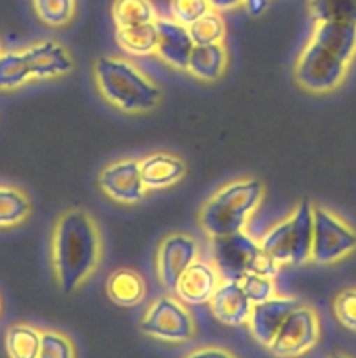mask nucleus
Segmentation results:
<instances>
[{
  "label": "nucleus",
  "mask_w": 356,
  "mask_h": 358,
  "mask_svg": "<svg viewBox=\"0 0 356 358\" xmlns=\"http://www.w3.org/2000/svg\"><path fill=\"white\" fill-rule=\"evenodd\" d=\"M103 240L96 219L87 210L68 208L51 231V268L63 294L79 290L98 271Z\"/></svg>",
  "instance_id": "1"
},
{
  "label": "nucleus",
  "mask_w": 356,
  "mask_h": 358,
  "mask_svg": "<svg viewBox=\"0 0 356 358\" xmlns=\"http://www.w3.org/2000/svg\"><path fill=\"white\" fill-rule=\"evenodd\" d=\"M355 56L356 23H314L293 63V80L307 93H332L344 83Z\"/></svg>",
  "instance_id": "2"
},
{
  "label": "nucleus",
  "mask_w": 356,
  "mask_h": 358,
  "mask_svg": "<svg viewBox=\"0 0 356 358\" xmlns=\"http://www.w3.org/2000/svg\"><path fill=\"white\" fill-rule=\"evenodd\" d=\"M93 79L101 98L124 114H145L163 100V90L124 56H98Z\"/></svg>",
  "instance_id": "3"
},
{
  "label": "nucleus",
  "mask_w": 356,
  "mask_h": 358,
  "mask_svg": "<svg viewBox=\"0 0 356 358\" xmlns=\"http://www.w3.org/2000/svg\"><path fill=\"white\" fill-rule=\"evenodd\" d=\"M265 185L260 178L244 177L216 189L198 213V222L208 238L246 231L253 213L260 208Z\"/></svg>",
  "instance_id": "4"
},
{
  "label": "nucleus",
  "mask_w": 356,
  "mask_h": 358,
  "mask_svg": "<svg viewBox=\"0 0 356 358\" xmlns=\"http://www.w3.org/2000/svg\"><path fill=\"white\" fill-rule=\"evenodd\" d=\"M260 247L276 264L302 266L311 262L313 248V205L299 201L292 212L262 236Z\"/></svg>",
  "instance_id": "5"
},
{
  "label": "nucleus",
  "mask_w": 356,
  "mask_h": 358,
  "mask_svg": "<svg viewBox=\"0 0 356 358\" xmlns=\"http://www.w3.org/2000/svg\"><path fill=\"white\" fill-rule=\"evenodd\" d=\"M213 264L222 276V282H241L246 275L271 276L276 278L279 266L262 250L260 241L246 231L209 238Z\"/></svg>",
  "instance_id": "6"
},
{
  "label": "nucleus",
  "mask_w": 356,
  "mask_h": 358,
  "mask_svg": "<svg viewBox=\"0 0 356 358\" xmlns=\"http://www.w3.org/2000/svg\"><path fill=\"white\" fill-rule=\"evenodd\" d=\"M356 250V229L334 210L313 205V248L311 262L337 264Z\"/></svg>",
  "instance_id": "7"
},
{
  "label": "nucleus",
  "mask_w": 356,
  "mask_h": 358,
  "mask_svg": "<svg viewBox=\"0 0 356 358\" xmlns=\"http://www.w3.org/2000/svg\"><path fill=\"white\" fill-rule=\"evenodd\" d=\"M143 334L168 343H184L194 338L195 322L187 304L178 297L161 296L150 303L140 322Z\"/></svg>",
  "instance_id": "8"
},
{
  "label": "nucleus",
  "mask_w": 356,
  "mask_h": 358,
  "mask_svg": "<svg viewBox=\"0 0 356 358\" xmlns=\"http://www.w3.org/2000/svg\"><path fill=\"white\" fill-rule=\"evenodd\" d=\"M321 338L320 317L309 304L300 303L283 322L269 352L276 358L302 357L318 345Z\"/></svg>",
  "instance_id": "9"
},
{
  "label": "nucleus",
  "mask_w": 356,
  "mask_h": 358,
  "mask_svg": "<svg viewBox=\"0 0 356 358\" xmlns=\"http://www.w3.org/2000/svg\"><path fill=\"white\" fill-rule=\"evenodd\" d=\"M199 259V243L188 233H170L161 240L156 254L159 283L175 294L181 275Z\"/></svg>",
  "instance_id": "10"
},
{
  "label": "nucleus",
  "mask_w": 356,
  "mask_h": 358,
  "mask_svg": "<svg viewBox=\"0 0 356 358\" xmlns=\"http://www.w3.org/2000/svg\"><path fill=\"white\" fill-rule=\"evenodd\" d=\"M98 187L112 201L119 205H136L147 196L140 159L124 157L107 164L98 175Z\"/></svg>",
  "instance_id": "11"
},
{
  "label": "nucleus",
  "mask_w": 356,
  "mask_h": 358,
  "mask_svg": "<svg viewBox=\"0 0 356 358\" xmlns=\"http://www.w3.org/2000/svg\"><path fill=\"white\" fill-rule=\"evenodd\" d=\"M299 304L300 301L297 297L281 296V294H276L274 297L264 301V303L253 304L246 322L251 338L258 345L269 348L278 331L281 329L283 322Z\"/></svg>",
  "instance_id": "12"
},
{
  "label": "nucleus",
  "mask_w": 356,
  "mask_h": 358,
  "mask_svg": "<svg viewBox=\"0 0 356 358\" xmlns=\"http://www.w3.org/2000/svg\"><path fill=\"white\" fill-rule=\"evenodd\" d=\"M34 79L47 80L68 76L75 66L68 49L56 41H38L23 49Z\"/></svg>",
  "instance_id": "13"
},
{
  "label": "nucleus",
  "mask_w": 356,
  "mask_h": 358,
  "mask_svg": "<svg viewBox=\"0 0 356 358\" xmlns=\"http://www.w3.org/2000/svg\"><path fill=\"white\" fill-rule=\"evenodd\" d=\"M157 28V48L156 55L166 65L175 70H187L188 58L194 49V41L188 31V27L180 24L171 17L159 16L156 20Z\"/></svg>",
  "instance_id": "14"
},
{
  "label": "nucleus",
  "mask_w": 356,
  "mask_h": 358,
  "mask_svg": "<svg viewBox=\"0 0 356 358\" xmlns=\"http://www.w3.org/2000/svg\"><path fill=\"white\" fill-rule=\"evenodd\" d=\"M220 283H222V276L216 271L215 264L198 259L181 275L175 296L187 306H201V304L209 303Z\"/></svg>",
  "instance_id": "15"
},
{
  "label": "nucleus",
  "mask_w": 356,
  "mask_h": 358,
  "mask_svg": "<svg viewBox=\"0 0 356 358\" xmlns=\"http://www.w3.org/2000/svg\"><path fill=\"white\" fill-rule=\"evenodd\" d=\"M208 306L220 324L239 327L246 325L253 304L250 303L239 282H222L209 299Z\"/></svg>",
  "instance_id": "16"
},
{
  "label": "nucleus",
  "mask_w": 356,
  "mask_h": 358,
  "mask_svg": "<svg viewBox=\"0 0 356 358\" xmlns=\"http://www.w3.org/2000/svg\"><path fill=\"white\" fill-rule=\"evenodd\" d=\"M147 191H163L178 184L187 175V163L170 152H154L140 159Z\"/></svg>",
  "instance_id": "17"
},
{
  "label": "nucleus",
  "mask_w": 356,
  "mask_h": 358,
  "mask_svg": "<svg viewBox=\"0 0 356 358\" xmlns=\"http://www.w3.org/2000/svg\"><path fill=\"white\" fill-rule=\"evenodd\" d=\"M227 65H229V49L225 42L195 44L185 72L202 83H216L223 77Z\"/></svg>",
  "instance_id": "18"
},
{
  "label": "nucleus",
  "mask_w": 356,
  "mask_h": 358,
  "mask_svg": "<svg viewBox=\"0 0 356 358\" xmlns=\"http://www.w3.org/2000/svg\"><path fill=\"white\" fill-rule=\"evenodd\" d=\"M107 296L117 306L131 308L142 303L147 296V283L135 269H115L107 280Z\"/></svg>",
  "instance_id": "19"
},
{
  "label": "nucleus",
  "mask_w": 356,
  "mask_h": 358,
  "mask_svg": "<svg viewBox=\"0 0 356 358\" xmlns=\"http://www.w3.org/2000/svg\"><path fill=\"white\" fill-rule=\"evenodd\" d=\"M31 213V199L21 187L0 184V227L21 226Z\"/></svg>",
  "instance_id": "20"
},
{
  "label": "nucleus",
  "mask_w": 356,
  "mask_h": 358,
  "mask_svg": "<svg viewBox=\"0 0 356 358\" xmlns=\"http://www.w3.org/2000/svg\"><path fill=\"white\" fill-rule=\"evenodd\" d=\"M115 41L119 48L133 56L156 55L157 48V28L156 23L136 24V27L117 28Z\"/></svg>",
  "instance_id": "21"
},
{
  "label": "nucleus",
  "mask_w": 356,
  "mask_h": 358,
  "mask_svg": "<svg viewBox=\"0 0 356 358\" xmlns=\"http://www.w3.org/2000/svg\"><path fill=\"white\" fill-rule=\"evenodd\" d=\"M159 17L152 0H114L112 20L115 28L136 27V24L156 23Z\"/></svg>",
  "instance_id": "22"
},
{
  "label": "nucleus",
  "mask_w": 356,
  "mask_h": 358,
  "mask_svg": "<svg viewBox=\"0 0 356 358\" xmlns=\"http://www.w3.org/2000/svg\"><path fill=\"white\" fill-rule=\"evenodd\" d=\"M34 79L23 49L2 51L0 55V91H16Z\"/></svg>",
  "instance_id": "23"
},
{
  "label": "nucleus",
  "mask_w": 356,
  "mask_h": 358,
  "mask_svg": "<svg viewBox=\"0 0 356 358\" xmlns=\"http://www.w3.org/2000/svg\"><path fill=\"white\" fill-rule=\"evenodd\" d=\"M42 331L28 324H14L6 332V352L9 358H38Z\"/></svg>",
  "instance_id": "24"
},
{
  "label": "nucleus",
  "mask_w": 356,
  "mask_h": 358,
  "mask_svg": "<svg viewBox=\"0 0 356 358\" xmlns=\"http://www.w3.org/2000/svg\"><path fill=\"white\" fill-rule=\"evenodd\" d=\"M314 23H356V0H307Z\"/></svg>",
  "instance_id": "25"
},
{
  "label": "nucleus",
  "mask_w": 356,
  "mask_h": 358,
  "mask_svg": "<svg viewBox=\"0 0 356 358\" xmlns=\"http://www.w3.org/2000/svg\"><path fill=\"white\" fill-rule=\"evenodd\" d=\"M38 20L52 28L66 27L73 20L77 0H31Z\"/></svg>",
  "instance_id": "26"
},
{
  "label": "nucleus",
  "mask_w": 356,
  "mask_h": 358,
  "mask_svg": "<svg viewBox=\"0 0 356 358\" xmlns=\"http://www.w3.org/2000/svg\"><path fill=\"white\" fill-rule=\"evenodd\" d=\"M194 44H215V42H225V21L222 14L216 10H209L205 16L199 17L195 23L188 27Z\"/></svg>",
  "instance_id": "27"
},
{
  "label": "nucleus",
  "mask_w": 356,
  "mask_h": 358,
  "mask_svg": "<svg viewBox=\"0 0 356 358\" xmlns=\"http://www.w3.org/2000/svg\"><path fill=\"white\" fill-rule=\"evenodd\" d=\"M38 358H75V346L58 331H42Z\"/></svg>",
  "instance_id": "28"
},
{
  "label": "nucleus",
  "mask_w": 356,
  "mask_h": 358,
  "mask_svg": "<svg viewBox=\"0 0 356 358\" xmlns=\"http://www.w3.org/2000/svg\"><path fill=\"white\" fill-rule=\"evenodd\" d=\"M335 318L342 327L356 332V287H348L334 297L332 303Z\"/></svg>",
  "instance_id": "29"
},
{
  "label": "nucleus",
  "mask_w": 356,
  "mask_h": 358,
  "mask_svg": "<svg viewBox=\"0 0 356 358\" xmlns=\"http://www.w3.org/2000/svg\"><path fill=\"white\" fill-rule=\"evenodd\" d=\"M209 10L212 7H209L208 0H170L171 20L178 21L185 27H191Z\"/></svg>",
  "instance_id": "30"
},
{
  "label": "nucleus",
  "mask_w": 356,
  "mask_h": 358,
  "mask_svg": "<svg viewBox=\"0 0 356 358\" xmlns=\"http://www.w3.org/2000/svg\"><path fill=\"white\" fill-rule=\"evenodd\" d=\"M241 287H243L244 294L250 299L251 304L264 303V301L271 299L278 294V289H276V282L271 276L257 275V273H251V275H246L243 280H241Z\"/></svg>",
  "instance_id": "31"
},
{
  "label": "nucleus",
  "mask_w": 356,
  "mask_h": 358,
  "mask_svg": "<svg viewBox=\"0 0 356 358\" xmlns=\"http://www.w3.org/2000/svg\"><path fill=\"white\" fill-rule=\"evenodd\" d=\"M184 358H239L234 355L232 352L225 348H220V346H202V348L192 350L191 353H187Z\"/></svg>",
  "instance_id": "32"
},
{
  "label": "nucleus",
  "mask_w": 356,
  "mask_h": 358,
  "mask_svg": "<svg viewBox=\"0 0 356 358\" xmlns=\"http://www.w3.org/2000/svg\"><path fill=\"white\" fill-rule=\"evenodd\" d=\"M269 3H271V0H244L243 9L246 10L248 16L258 17L269 9Z\"/></svg>",
  "instance_id": "33"
},
{
  "label": "nucleus",
  "mask_w": 356,
  "mask_h": 358,
  "mask_svg": "<svg viewBox=\"0 0 356 358\" xmlns=\"http://www.w3.org/2000/svg\"><path fill=\"white\" fill-rule=\"evenodd\" d=\"M244 0H208L212 10H216V13H229V10L239 9L243 7Z\"/></svg>",
  "instance_id": "34"
},
{
  "label": "nucleus",
  "mask_w": 356,
  "mask_h": 358,
  "mask_svg": "<svg viewBox=\"0 0 356 358\" xmlns=\"http://www.w3.org/2000/svg\"><path fill=\"white\" fill-rule=\"evenodd\" d=\"M328 358H351V357L346 355V353H334V355H330Z\"/></svg>",
  "instance_id": "35"
},
{
  "label": "nucleus",
  "mask_w": 356,
  "mask_h": 358,
  "mask_svg": "<svg viewBox=\"0 0 356 358\" xmlns=\"http://www.w3.org/2000/svg\"><path fill=\"white\" fill-rule=\"evenodd\" d=\"M2 51H3V49H2V42H0V55H2Z\"/></svg>",
  "instance_id": "36"
},
{
  "label": "nucleus",
  "mask_w": 356,
  "mask_h": 358,
  "mask_svg": "<svg viewBox=\"0 0 356 358\" xmlns=\"http://www.w3.org/2000/svg\"><path fill=\"white\" fill-rule=\"evenodd\" d=\"M0 311H2V299H0Z\"/></svg>",
  "instance_id": "37"
}]
</instances>
